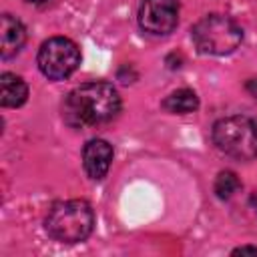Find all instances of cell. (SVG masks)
Listing matches in <instances>:
<instances>
[{
	"label": "cell",
	"instance_id": "obj_10",
	"mask_svg": "<svg viewBox=\"0 0 257 257\" xmlns=\"http://www.w3.org/2000/svg\"><path fill=\"white\" fill-rule=\"evenodd\" d=\"M163 108L173 114H189L199 108V98L191 88H179L163 100Z\"/></svg>",
	"mask_w": 257,
	"mask_h": 257
},
{
	"label": "cell",
	"instance_id": "obj_6",
	"mask_svg": "<svg viewBox=\"0 0 257 257\" xmlns=\"http://www.w3.org/2000/svg\"><path fill=\"white\" fill-rule=\"evenodd\" d=\"M179 22V0H143L139 24L145 32L163 36L175 30Z\"/></svg>",
	"mask_w": 257,
	"mask_h": 257
},
{
	"label": "cell",
	"instance_id": "obj_8",
	"mask_svg": "<svg viewBox=\"0 0 257 257\" xmlns=\"http://www.w3.org/2000/svg\"><path fill=\"white\" fill-rule=\"evenodd\" d=\"M26 42V30L22 22L10 14H2L0 18V54L2 58H12L20 52Z\"/></svg>",
	"mask_w": 257,
	"mask_h": 257
},
{
	"label": "cell",
	"instance_id": "obj_4",
	"mask_svg": "<svg viewBox=\"0 0 257 257\" xmlns=\"http://www.w3.org/2000/svg\"><path fill=\"white\" fill-rule=\"evenodd\" d=\"M191 38L203 54H231L243 40L241 26L223 14H209L191 28Z\"/></svg>",
	"mask_w": 257,
	"mask_h": 257
},
{
	"label": "cell",
	"instance_id": "obj_9",
	"mask_svg": "<svg viewBox=\"0 0 257 257\" xmlns=\"http://www.w3.org/2000/svg\"><path fill=\"white\" fill-rule=\"evenodd\" d=\"M26 98H28L26 82L12 72H2L0 74V104L14 108V106H22Z\"/></svg>",
	"mask_w": 257,
	"mask_h": 257
},
{
	"label": "cell",
	"instance_id": "obj_11",
	"mask_svg": "<svg viewBox=\"0 0 257 257\" xmlns=\"http://www.w3.org/2000/svg\"><path fill=\"white\" fill-rule=\"evenodd\" d=\"M241 183L233 171H221L215 179V195L219 199H231L239 191Z\"/></svg>",
	"mask_w": 257,
	"mask_h": 257
},
{
	"label": "cell",
	"instance_id": "obj_12",
	"mask_svg": "<svg viewBox=\"0 0 257 257\" xmlns=\"http://www.w3.org/2000/svg\"><path fill=\"white\" fill-rule=\"evenodd\" d=\"M245 253L257 255V247H249V245H245V247H237V249L233 251V255H245Z\"/></svg>",
	"mask_w": 257,
	"mask_h": 257
},
{
	"label": "cell",
	"instance_id": "obj_7",
	"mask_svg": "<svg viewBox=\"0 0 257 257\" xmlns=\"http://www.w3.org/2000/svg\"><path fill=\"white\" fill-rule=\"evenodd\" d=\"M112 163V147L102 139H92L82 149V165L92 181L104 179Z\"/></svg>",
	"mask_w": 257,
	"mask_h": 257
},
{
	"label": "cell",
	"instance_id": "obj_5",
	"mask_svg": "<svg viewBox=\"0 0 257 257\" xmlns=\"http://www.w3.org/2000/svg\"><path fill=\"white\" fill-rule=\"evenodd\" d=\"M36 60H38L40 72L46 78L62 80L76 70L80 62V52H78V46L70 38L54 36L42 42Z\"/></svg>",
	"mask_w": 257,
	"mask_h": 257
},
{
	"label": "cell",
	"instance_id": "obj_14",
	"mask_svg": "<svg viewBox=\"0 0 257 257\" xmlns=\"http://www.w3.org/2000/svg\"><path fill=\"white\" fill-rule=\"evenodd\" d=\"M28 2H44V0H28Z\"/></svg>",
	"mask_w": 257,
	"mask_h": 257
},
{
	"label": "cell",
	"instance_id": "obj_1",
	"mask_svg": "<svg viewBox=\"0 0 257 257\" xmlns=\"http://www.w3.org/2000/svg\"><path fill=\"white\" fill-rule=\"evenodd\" d=\"M120 110V96L108 82H86L70 90L62 102V118L72 128L102 124Z\"/></svg>",
	"mask_w": 257,
	"mask_h": 257
},
{
	"label": "cell",
	"instance_id": "obj_3",
	"mask_svg": "<svg viewBox=\"0 0 257 257\" xmlns=\"http://www.w3.org/2000/svg\"><path fill=\"white\" fill-rule=\"evenodd\" d=\"M213 143L237 161H251L257 157V122L243 114L225 116L213 124Z\"/></svg>",
	"mask_w": 257,
	"mask_h": 257
},
{
	"label": "cell",
	"instance_id": "obj_13",
	"mask_svg": "<svg viewBox=\"0 0 257 257\" xmlns=\"http://www.w3.org/2000/svg\"><path fill=\"white\" fill-rule=\"evenodd\" d=\"M251 205H253V209L257 211V191L253 193V197H251Z\"/></svg>",
	"mask_w": 257,
	"mask_h": 257
},
{
	"label": "cell",
	"instance_id": "obj_2",
	"mask_svg": "<svg viewBox=\"0 0 257 257\" xmlns=\"http://www.w3.org/2000/svg\"><path fill=\"white\" fill-rule=\"evenodd\" d=\"M46 233L60 243H80L94 227V213L82 199L54 203L44 221Z\"/></svg>",
	"mask_w": 257,
	"mask_h": 257
}]
</instances>
